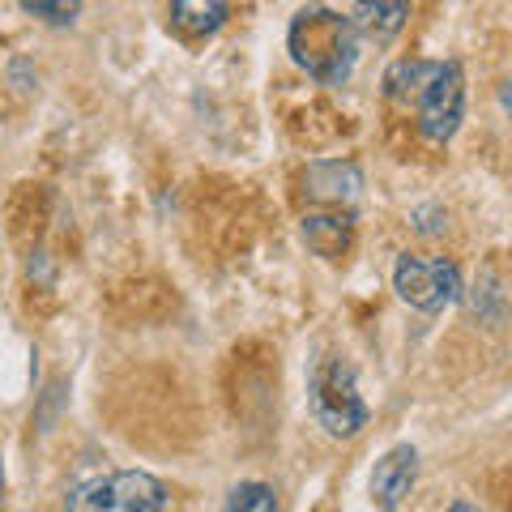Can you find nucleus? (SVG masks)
Instances as JSON below:
<instances>
[{
  "label": "nucleus",
  "mask_w": 512,
  "mask_h": 512,
  "mask_svg": "<svg viewBox=\"0 0 512 512\" xmlns=\"http://www.w3.org/2000/svg\"><path fill=\"white\" fill-rule=\"evenodd\" d=\"M359 26L350 13L325 9V5H308L291 18L286 30V52L299 64L303 73L320 86H342L350 82L359 64Z\"/></svg>",
  "instance_id": "1"
},
{
  "label": "nucleus",
  "mask_w": 512,
  "mask_h": 512,
  "mask_svg": "<svg viewBox=\"0 0 512 512\" xmlns=\"http://www.w3.org/2000/svg\"><path fill=\"white\" fill-rule=\"evenodd\" d=\"M308 402L316 423L338 440L359 436L367 427V402L359 397V380H355V367L346 359L329 355V359H316L312 363V376H308Z\"/></svg>",
  "instance_id": "2"
},
{
  "label": "nucleus",
  "mask_w": 512,
  "mask_h": 512,
  "mask_svg": "<svg viewBox=\"0 0 512 512\" xmlns=\"http://www.w3.org/2000/svg\"><path fill=\"white\" fill-rule=\"evenodd\" d=\"M167 487L146 470H116L77 483L64 495V512H163Z\"/></svg>",
  "instance_id": "3"
},
{
  "label": "nucleus",
  "mask_w": 512,
  "mask_h": 512,
  "mask_svg": "<svg viewBox=\"0 0 512 512\" xmlns=\"http://www.w3.org/2000/svg\"><path fill=\"white\" fill-rule=\"evenodd\" d=\"M393 291L402 295V303H410V308L436 316L461 299V269L453 261H444V256L402 252L393 265Z\"/></svg>",
  "instance_id": "4"
},
{
  "label": "nucleus",
  "mask_w": 512,
  "mask_h": 512,
  "mask_svg": "<svg viewBox=\"0 0 512 512\" xmlns=\"http://www.w3.org/2000/svg\"><path fill=\"white\" fill-rule=\"evenodd\" d=\"M461 116H466V73H461L457 60H440L436 77L419 99V133L444 146L461 128Z\"/></svg>",
  "instance_id": "5"
},
{
  "label": "nucleus",
  "mask_w": 512,
  "mask_h": 512,
  "mask_svg": "<svg viewBox=\"0 0 512 512\" xmlns=\"http://www.w3.org/2000/svg\"><path fill=\"white\" fill-rule=\"evenodd\" d=\"M414 474H419V448L393 444L372 470V504L380 512H397L402 500L410 495V487H414Z\"/></svg>",
  "instance_id": "6"
},
{
  "label": "nucleus",
  "mask_w": 512,
  "mask_h": 512,
  "mask_svg": "<svg viewBox=\"0 0 512 512\" xmlns=\"http://www.w3.org/2000/svg\"><path fill=\"white\" fill-rule=\"evenodd\" d=\"M350 18H355L359 35L367 43H393L410 18V5L406 0H359V5L350 9Z\"/></svg>",
  "instance_id": "7"
},
{
  "label": "nucleus",
  "mask_w": 512,
  "mask_h": 512,
  "mask_svg": "<svg viewBox=\"0 0 512 512\" xmlns=\"http://www.w3.org/2000/svg\"><path fill=\"white\" fill-rule=\"evenodd\" d=\"M303 188H308L312 201H355L363 188V175L355 163H312L303 175Z\"/></svg>",
  "instance_id": "8"
},
{
  "label": "nucleus",
  "mask_w": 512,
  "mask_h": 512,
  "mask_svg": "<svg viewBox=\"0 0 512 512\" xmlns=\"http://www.w3.org/2000/svg\"><path fill=\"white\" fill-rule=\"evenodd\" d=\"M303 239H308V248L316 256H325V261H342L355 244V222L346 214H308L303 218Z\"/></svg>",
  "instance_id": "9"
},
{
  "label": "nucleus",
  "mask_w": 512,
  "mask_h": 512,
  "mask_svg": "<svg viewBox=\"0 0 512 512\" xmlns=\"http://www.w3.org/2000/svg\"><path fill=\"white\" fill-rule=\"evenodd\" d=\"M231 18V5L227 0H175L171 5V26L188 39H205V35H218Z\"/></svg>",
  "instance_id": "10"
},
{
  "label": "nucleus",
  "mask_w": 512,
  "mask_h": 512,
  "mask_svg": "<svg viewBox=\"0 0 512 512\" xmlns=\"http://www.w3.org/2000/svg\"><path fill=\"white\" fill-rule=\"evenodd\" d=\"M440 60H397L389 64V73H384V94H389L393 103H406V99H423V90L431 86V77H436Z\"/></svg>",
  "instance_id": "11"
},
{
  "label": "nucleus",
  "mask_w": 512,
  "mask_h": 512,
  "mask_svg": "<svg viewBox=\"0 0 512 512\" xmlns=\"http://www.w3.org/2000/svg\"><path fill=\"white\" fill-rule=\"evenodd\" d=\"M222 512H278V495L265 483H239V487H231Z\"/></svg>",
  "instance_id": "12"
},
{
  "label": "nucleus",
  "mask_w": 512,
  "mask_h": 512,
  "mask_svg": "<svg viewBox=\"0 0 512 512\" xmlns=\"http://www.w3.org/2000/svg\"><path fill=\"white\" fill-rule=\"evenodd\" d=\"M22 9L47 26H69L82 13V0H22Z\"/></svg>",
  "instance_id": "13"
},
{
  "label": "nucleus",
  "mask_w": 512,
  "mask_h": 512,
  "mask_svg": "<svg viewBox=\"0 0 512 512\" xmlns=\"http://www.w3.org/2000/svg\"><path fill=\"white\" fill-rule=\"evenodd\" d=\"M448 512H483V508H478V504H470V500H457V504L448 508Z\"/></svg>",
  "instance_id": "14"
}]
</instances>
